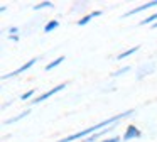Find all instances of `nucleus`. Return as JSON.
Returning <instances> with one entry per match:
<instances>
[{
	"mask_svg": "<svg viewBox=\"0 0 157 142\" xmlns=\"http://www.w3.org/2000/svg\"><path fill=\"white\" fill-rule=\"evenodd\" d=\"M132 113H133V110H127V112H122V113H117V115H113V117L106 118V120L100 122V124L93 125V127L85 128V130H81V132H76V134H71V135H68V137H63L61 140H56V142H73V140H79V139L86 137V135H93V134H96L98 130H103V127L108 128V125L117 124L118 120H122V118L128 117V115H132Z\"/></svg>",
	"mask_w": 157,
	"mask_h": 142,
	"instance_id": "1",
	"label": "nucleus"
},
{
	"mask_svg": "<svg viewBox=\"0 0 157 142\" xmlns=\"http://www.w3.org/2000/svg\"><path fill=\"white\" fill-rule=\"evenodd\" d=\"M68 86V83H61V85H58V86H54V88H51V90H48V91H44L42 95H39V97H36L34 100L31 101L32 105H36V103H41V101H44V100H48V98H51L52 95H56L58 91H63L64 88Z\"/></svg>",
	"mask_w": 157,
	"mask_h": 142,
	"instance_id": "2",
	"label": "nucleus"
},
{
	"mask_svg": "<svg viewBox=\"0 0 157 142\" xmlns=\"http://www.w3.org/2000/svg\"><path fill=\"white\" fill-rule=\"evenodd\" d=\"M48 7L51 9V7H52V2H41V3H36L32 9H34V10H41V9H48Z\"/></svg>",
	"mask_w": 157,
	"mask_h": 142,
	"instance_id": "13",
	"label": "nucleus"
},
{
	"mask_svg": "<svg viewBox=\"0 0 157 142\" xmlns=\"http://www.w3.org/2000/svg\"><path fill=\"white\" fill-rule=\"evenodd\" d=\"M34 91H36V90H29V91H25V93L21 97V100H29V98H31L32 95H34Z\"/></svg>",
	"mask_w": 157,
	"mask_h": 142,
	"instance_id": "16",
	"label": "nucleus"
},
{
	"mask_svg": "<svg viewBox=\"0 0 157 142\" xmlns=\"http://www.w3.org/2000/svg\"><path fill=\"white\" fill-rule=\"evenodd\" d=\"M9 39H10L12 42H19V36H9Z\"/></svg>",
	"mask_w": 157,
	"mask_h": 142,
	"instance_id": "18",
	"label": "nucleus"
},
{
	"mask_svg": "<svg viewBox=\"0 0 157 142\" xmlns=\"http://www.w3.org/2000/svg\"><path fill=\"white\" fill-rule=\"evenodd\" d=\"M37 59H39V57H32V59H29L27 63H25V64H22L21 68H17L15 71H12V73H7V74H4V76H2V80H9V78H14V76H17V74L24 73V71L31 69V68L34 66L36 63H37Z\"/></svg>",
	"mask_w": 157,
	"mask_h": 142,
	"instance_id": "3",
	"label": "nucleus"
},
{
	"mask_svg": "<svg viewBox=\"0 0 157 142\" xmlns=\"http://www.w3.org/2000/svg\"><path fill=\"white\" fill-rule=\"evenodd\" d=\"M17 32H19V29L17 27H10V29H9V34H10V36H17Z\"/></svg>",
	"mask_w": 157,
	"mask_h": 142,
	"instance_id": "17",
	"label": "nucleus"
},
{
	"mask_svg": "<svg viewBox=\"0 0 157 142\" xmlns=\"http://www.w3.org/2000/svg\"><path fill=\"white\" fill-rule=\"evenodd\" d=\"M130 69V66H123V68H120V69H117L115 73H112V76L115 78V76H122L123 73H125V71H128Z\"/></svg>",
	"mask_w": 157,
	"mask_h": 142,
	"instance_id": "14",
	"label": "nucleus"
},
{
	"mask_svg": "<svg viewBox=\"0 0 157 142\" xmlns=\"http://www.w3.org/2000/svg\"><path fill=\"white\" fill-rule=\"evenodd\" d=\"M31 113L29 110H25V112H22V113H19L17 117H14V118H9V120H5V125H10V124H14V122H17V120H21V118H24V117H27V115Z\"/></svg>",
	"mask_w": 157,
	"mask_h": 142,
	"instance_id": "11",
	"label": "nucleus"
},
{
	"mask_svg": "<svg viewBox=\"0 0 157 142\" xmlns=\"http://www.w3.org/2000/svg\"><path fill=\"white\" fill-rule=\"evenodd\" d=\"M98 142H122V137H110V139H103V140H98Z\"/></svg>",
	"mask_w": 157,
	"mask_h": 142,
	"instance_id": "15",
	"label": "nucleus"
},
{
	"mask_svg": "<svg viewBox=\"0 0 157 142\" xmlns=\"http://www.w3.org/2000/svg\"><path fill=\"white\" fill-rule=\"evenodd\" d=\"M152 27H154V29H157V22H155V24H152Z\"/></svg>",
	"mask_w": 157,
	"mask_h": 142,
	"instance_id": "19",
	"label": "nucleus"
},
{
	"mask_svg": "<svg viewBox=\"0 0 157 142\" xmlns=\"http://www.w3.org/2000/svg\"><path fill=\"white\" fill-rule=\"evenodd\" d=\"M139 49H140L139 46H133V47H130V49H125L123 53H120L118 56H117V61H122V59H125L127 56H132V54H135Z\"/></svg>",
	"mask_w": 157,
	"mask_h": 142,
	"instance_id": "8",
	"label": "nucleus"
},
{
	"mask_svg": "<svg viewBox=\"0 0 157 142\" xmlns=\"http://www.w3.org/2000/svg\"><path fill=\"white\" fill-rule=\"evenodd\" d=\"M64 59H66L64 56H59V57H56L54 61H51L49 64H46V71H51V69H54V68H58V66H59V64H61Z\"/></svg>",
	"mask_w": 157,
	"mask_h": 142,
	"instance_id": "9",
	"label": "nucleus"
},
{
	"mask_svg": "<svg viewBox=\"0 0 157 142\" xmlns=\"http://www.w3.org/2000/svg\"><path fill=\"white\" fill-rule=\"evenodd\" d=\"M101 15V10H95V12H91V14H88V15H85L83 19H79L78 20V26H86V24L90 22V20L93 19V17H100Z\"/></svg>",
	"mask_w": 157,
	"mask_h": 142,
	"instance_id": "6",
	"label": "nucleus"
},
{
	"mask_svg": "<svg viewBox=\"0 0 157 142\" xmlns=\"http://www.w3.org/2000/svg\"><path fill=\"white\" fill-rule=\"evenodd\" d=\"M157 22V12L155 14H152V15H149L147 19H144V20H140V26H147V24H155Z\"/></svg>",
	"mask_w": 157,
	"mask_h": 142,
	"instance_id": "12",
	"label": "nucleus"
},
{
	"mask_svg": "<svg viewBox=\"0 0 157 142\" xmlns=\"http://www.w3.org/2000/svg\"><path fill=\"white\" fill-rule=\"evenodd\" d=\"M115 127H108V128H103V130H98L96 134H93V135H90V137H86L83 142H95V139H98V137H101V135H105L106 132H110V130H113Z\"/></svg>",
	"mask_w": 157,
	"mask_h": 142,
	"instance_id": "7",
	"label": "nucleus"
},
{
	"mask_svg": "<svg viewBox=\"0 0 157 142\" xmlns=\"http://www.w3.org/2000/svg\"><path fill=\"white\" fill-rule=\"evenodd\" d=\"M157 5V0H152V2H145L144 5H139V7H135V9H132V10H128V12H125L123 14V17H128V15H133V14H139V12H144V10H149V9H152V7H155Z\"/></svg>",
	"mask_w": 157,
	"mask_h": 142,
	"instance_id": "5",
	"label": "nucleus"
},
{
	"mask_svg": "<svg viewBox=\"0 0 157 142\" xmlns=\"http://www.w3.org/2000/svg\"><path fill=\"white\" fill-rule=\"evenodd\" d=\"M58 27H59V22H58V20H49V22L44 26V32H52V30L58 29Z\"/></svg>",
	"mask_w": 157,
	"mask_h": 142,
	"instance_id": "10",
	"label": "nucleus"
},
{
	"mask_svg": "<svg viewBox=\"0 0 157 142\" xmlns=\"http://www.w3.org/2000/svg\"><path fill=\"white\" fill-rule=\"evenodd\" d=\"M142 135V132L135 127V125H128L125 130V134L122 135V140H132V139H139Z\"/></svg>",
	"mask_w": 157,
	"mask_h": 142,
	"instance_id": "4",
	"label": "nucleus"
}]
</instances>
